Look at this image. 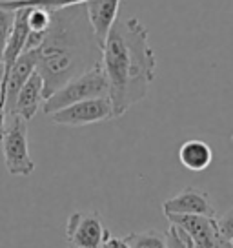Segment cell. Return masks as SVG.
<instances>
[{"label":"cell","mask_w":233,"mask_h":248,"mask_svg":"<svg viewBox=\"0 0 233 248\" xmlns=\"http://www.w3.org/2000/svg\"><path fill=\"white\" fill-rule=\"evenodd\" d=\"M102 70L108 77L115 119L146 99L157 75V57L148 30L139 18L116 20L102 46Z\"/></svg>","instance_id":"cell-1"},{"label":"cell","mask_w":233,"mask_h":248,"mask_svg":"<svg viewBox=\"0 0 233 248\" xmlns=\"http://www.w3.org/2000/svg\"><path fill=\"white\" fill-rule=\"evenodd\" d=\"M101 59L102 49L95 40L84 4L51 11V26L37 49L44 101L68 80L101 64Z\"/></svg>","instance_id":"cell-2"},{"label":"cell","mask_w":233,"mask_h":248,"mask_svg":"<svg viewBox=\"0 0 233 248\" xmlns=\"http://www.w3.org/2000/svg\"><path fill=\"white\" fill-rule=\"evenodd\" d=\"M101 97H109V84L108 77L102 70V64H97L91 70L84 71V73L68 80L51 97H47L42 104V109L46 115H49L57 109L71 106L75 102L101 99Z\"/></svg>","instance_id":"cell-3"},{"label":"cell","mask_w":233,"mask_h":248,"mask_svg":"<svg viewBox=\"0 0 233 248\" xmlns=\"http://www.w3.org/2000/svg\"><path fill=\"white\" fill-rule=\"evenodd\" d=\"M6 133L2 139V154L4 164L9 175L15 177H29L35 171V161L29 155L28 142V121L18 115L6 117Z\"/></svg>","instance_id":"cell-4"},{"label":"cell","mask_w":233,"mask_h":248,"mask_svg":"<svg viewBox=\"0 0 233 248\" xmlns=\"http://www.w3.org/2000/svg\"><path fill=\"white\" fill-rule=\"evenodd\" d=\"M109 237L99 212H73L66 223L68 248H102Z\"/></svg>","instance_id":"cell-5"},{"label":"cell","mask_w":233,"mask_h":248,"mask_svg":"<svg viewBox=\"0 0 233 248\" xmlns=\"http://www.w3.org/2000/svg\"><path fill=\"white\" fill-rule=\"evenodd\" d=\"M47 117L51 119V123L62 124V126H86V124L102 123V121L115 119L109 97L75 102L71 106L57 109V111L49 113Z\"/></svg>","instance_id":"cell-6"},{"label":"cell","mask_w":233,"mask_h":248,"mask_svg":"<svg viewBox=\"0 0 233 248\" xmlns=\"http://www.w3.org/2000/svg\"><path fill=\"white\" fill-rule=\"evenodd\" d=\"M166 217L170 225L180 226L191 237L193 248H232V245L222 239V235L218 233L215 217L177 216V214H170Z\"/></svg>","instance_id":"cell-7"},{"label":"cell","mask_w":233,"mask_h":248,"mask_svg":"<svg viewBox=\"0 0 233 248\" xmlns=\"http://www.w3.org/2000/svg\"><path fill=\"white\" fill-rule=\"evenodd\" d=\"M164 216H206L215 217V206L211 202L208 192L195 186H186L182 192L162 202Z\"/></svg>","instance_id":"cell-8"},{"label":"cell","mask_w":233,"mask_h":248,"mask_svg":"<svg viewBox=\"0 0 233 248\" xmlns=\"http://www.w3.org/2000/svg\"><path fill=\"white\" fill-rule=\"evenodd\" d=\"M120 2L122 0H87L84 4L86 15H87L89 26L93 30L95 40L101 46V49L104 46L106 39H108L113 24L118 20Z\"/></svg>","instance_id":"cell-9"},{"label":"cell","mask_w":233,"mask_h":248,"mask_svg":"<svg viewBox=\"0 0 233 248\" xmlns=\"http://www.w3.org/2000/svg\"><path fill=\"white\" fill-rule=\"evenodd\" d=\"M42 104H44V80H42V75L35 70L16 95L13 113L22 117L24 121H31Z\"/></svg>","instance_id":"cell-10"},{"label":"cell","mask_w":233,"mask_h":248,"mask_svg":"<svg viewBox=\"0 0 233 248\" xmlns=\"http://www.w3.org/2000/svg\"><path fill=\"white\" fill-rule=\"evenodd\" d=\"M180 164L189 171H204L213 161V150L201 139H189L179 148Z\"/></svg>","instance_id":"cell-11"},{"label":"cell","mask_w":233,"mask_h":248,"mask_svg":"<svg viewBox=\"0 0 233 248\" xmlns=\"http://www.w3.org/2000/svg\"><path fill=\"white\" fill-rule=\"evenodd\" d=\"M86 2L87 0H0V8L8 9V11H16L20 8H44L55 11V9L78 6V4H86Z\"/></svg>","instance_id":"cell-12"},{"label":"cell","mask_w":233,"mask_h":248,"mask_svg":"<svg viewBox=\"0 0 233 248\" xmlns=\"http://www.w3.org/2000/svg\"><path fill=\"white\" fill-rule=\"evenodd\" d=\"M122 239L130 248H168L166 233L159 232L155 228L144 232H131Z\"/></svg>","instance_id":"cell-13"},{"label":"cell","mask_w":233,"mask_h":248,"mask_svg":"<svg viewBox=\"0 0 233 248\" xmlns=\"http://www.w3.org/2000/svg\"><path fill=\"white\" fill-rule=\"evenodd\" d=\"M51 26V11L44 8H28V30L29 33L46 35Z\"/></svg>","instance_id":"cell-14"},{"label":"cell","mask_w":233,"mask_h":248,"mask_svg":"<svg viewBox=\"0 0 233 248\" xmlns=\"http://www.w3.org/2000/svg\"><path fill=\"white\" fill-rule=\"evenodd\" d=\"M13 20H15V11L0 8V68H2V59H4L6 46H8V39L13 30Z\"/></svg>","instance_id":"cell-15"},{"label":"cell","mask_w":233,"mask_h":248,"mask_svg":"<svg viewBox=\"0 0 233 248\" xmlns=\"http://www.w3.org/2000/svg\"><path fill=\"white\" fill-rule=\"evenodd\" d=\"M217 228H218V233L222 235V239L228 241L233 247V208H230L226 214H222V216L218 217Z\"/></svg>","instance_id":"cell-16"},{"label":"cell","mask_w":233,"mask_h":248,"mask_svg":"<svg viewBox=\"0 0 233 248\" xmlns=\"http://www.w3.org/2000/svg\"><path fill=\"white\" fill-rule=\"evenodd\" d=\"M166 241H168V248H191V247H188L186 243L177 235L173 225H170V230L166 232Z\"/></svg>","instance_id":"cell-17"},{"label":"cell","mask_w":233,"mask_h":248,"mask_svg":"<svg viewBox=\"0 0 233 248\" xmlns=\"http://www.w3.org/2000/svg\"><path fill=\"white\" fill-rule=\"evenodd\" d=\"M102 248H130L128 245H126V241L124 239H118V237H109L104 245H102Z\"/></svg>","instance_id":"cell-18"},{"label":"cell","mask_w":233,"mask_h":248,"mask_svg":"<svg viewBox=\"0 0 233 248\" xmlns=\"http://www.w3.org/2000/svg\"><path fill=\"white\" fill-rule=\"evenodd\" d=\"M6 106L0 102V142L4 139V133H6Z\"/></svg>","instance_id":"cell-19"},{"label":"cell","mask_w":233,"mask_h":248,"mask_svg":"<svg viewBox=\"0 0 233 248\" xmlns=\"http://www.w3.org/2000/svg\"><path fill=\"white\" fill-rule=\"evenodd\" d=\"M232 142H233V135H232Z\"/></svg>","instance_id":"cell-20"},{"label":"cell","mask_w":233,"mask_h":248,"mask_svg":"<svg viewBox=\"0 0 233 248\" xmlns=\"http://www.w3.org/2000/svg\"><path fill=\"white\" fill-rule=\"evenodd\" d=\"M232 248H233V247H232Z\"/></svg>","instance_id":"cell-21"}]
</instances>
